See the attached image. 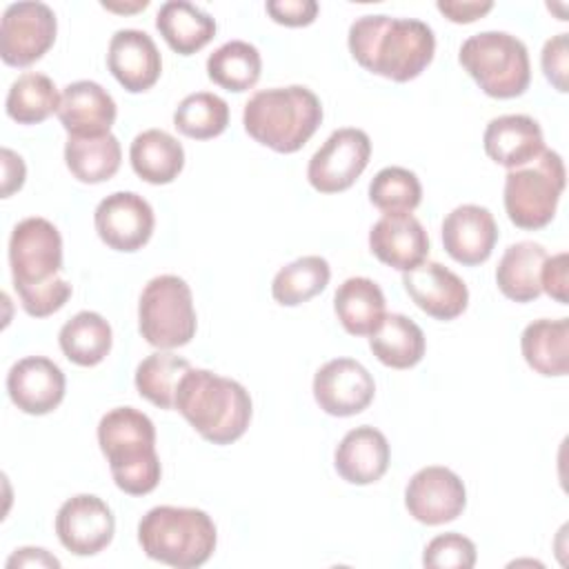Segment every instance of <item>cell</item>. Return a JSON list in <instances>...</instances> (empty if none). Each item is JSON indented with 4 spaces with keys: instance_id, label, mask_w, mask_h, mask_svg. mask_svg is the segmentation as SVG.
<instances>
[{
    "instance_id": "40",
    "label": "cell",
    "mask_w": 569,
    "mask_h": 569,
    "mask_svg": "<svg viewBox=\"0 0 569 569\" xmlns=\"http://www.w3.org/2000/svg\"><path fill=\"white\" fill-rule=\"evenodd\" d=\"M264 7L271 20L284 27H307L318 16L316 0H269Z\"/></svg>"
},
{
    "instance_id": "22",
    "label": "cell",
    "mask_w": 569,
    "mask_h": 569,
    "mask_svg": "<svg viewBox=\"0 0 569 569\" xmlns=\"http://www.w3.org/2000/svg\"><path fill=\"white\" fill-rule=\"evenodd\" d=\"M482 144L487 156L507 169L525 167L545 151L540 124L525 113L493 118L485 129Z\"/></svg>"
},
{
    "instance_id": "13",
    "label": "cell",
    "mask_w": 569,
    "mask_h": 569,
    "mask_svg": "<svg viewBox=\"0 0 569 569\" xmlns=\"http://www.w3.org/2000/svg\"><path fill=\"white\" fill-rule=\"evenodd\" d=\"M467 505V489L458 473L447 467H425L416 471L405 489V507L422 525H445L456 520Z\"/></svg>"
},
{
    "instance_id": "7",
    "label": "cell",
    "mask_w": 569,
    "mask_h": 569,
    "mask_svg": "<svg viewBox=\"0 0 569 569\" xmlns=\"http://www.w3.org/2000/svg\"><path fill=\"white\" fill-rule=\"evenodd\" d=\"M565 164L560 153L545 149L525 167L509 169L505 178V209L509 220L527 231L547 227L565 189Z\"/></svg>"
},
{
    "instance_id": "6",
    "label": "cell",
    "mask_w": 569,
    "mask_h": 569,
    "mask_svg": "<svg viewBox=\"0 0 569 569\" xmlns=\"http://www.w3.org/2000/svg\"><path fill=\"white\" fill-rule=\"evenodd\" d=\"M458 60L478 87L498 100L522 96L531 80L527 47L507 31L469 36L460 47Z\"/></svg>"
},
{
    "instance_id": "28",
    "label": "cell",
    "mask_w": 569,
    "mask_h": 569,
    "mask_svg": "<svg viewBox=\"0 0 569 569\" xmlns=\"http://www.w3.org/2000/svg\"><path fill=\"white\" fill-rule=\"evenodd\" d=\"M129 160L138 178L144 182L169 184L184 167V149L171 133L162 129H147L133 138Z\"/></svg>"
},
{
    "instance_id": "10",
    "label": "cell",
    "mask_w": 569,
    "mask_h": 569,
    "mask_svg": "<svg viewBox=\"0 0 569 569\" xmlns=\"http://www.w3.org/2000/svg\"><path fill=\"white\" fill-rule=\"evenodd\" d=\"M58 20L44 2H13L0 20V56L9 67H29L56 42Z\"/></svg>"
},
{
    "instance_id": "17",
    "label": "cell",
    "mask_w": 569,
    "mask_h": 569,
    "mask_svg": "<svg viewBox=\"0 0 569 569\" xmlns=\"http://www.w3.org/2000/svg\"><path fill=\"white\" fill-rule=\"evenodd\" d=\"M64 387L62 369L44 356L22 358L7 373L11 402L29 416L51 413L62 402Z\"/></svg>"
},
{
    "instance_id": "16",
    "label": "cell",
    "mask_w": 569,
    "mask_h": 569,
    "mask_svg": "<svg viewBox=\"0 0 569 569\" xmlns=\"http://www.w3.org/2000/svg\"><path fill=\"white\" fill-rule=\"evenodd\" d=\"M402 284L418 309L436 320L458 318L469 302L467 284L440 262H420L402 273Z\"/></svg>"
},
{
    "instance_id": "39",
    "label": "cell",
    "mask_w": 569,
    "mask_h": 569,
    "mask_svg": "<svg viewBox=\"0 0 569 569\" xmlns=\"http://www.w3.org/2000/svg\"><path fill=\"white\" fill-rule=\"evenodd\" d=\"M540 62H542L545 78L560 93H565L569 89V84H567V73H569V38H567V33H558L545 42Z\"/></svg>"
},
{
    "instance_id": "30",
    "label": "cell",
    "mask_w": 569,
    "mask_h": 569,
    "mask_svg": "<svg viewBox=\"0 0 569 569\" xmlns=\"http://www.w3.org/2000/svg\"><path fill=\"white\" fill-rule=\"evenodd\" d=\"M62 353L78 367L100 365L113 342L111 325L96 311H78L67 320L58 336Z\"/></svg>"
},
{
    "instance_id": "2",
    "label": "cell",
    "mask_w": 569,
    "mask_h": 569,
    "mask_svg": "<svg viewBox=\"0 0 569 569\" xmlns=\"http://www.w3.org/2000/svg\"><path fill=\"white\" fill-rule=\"evenodd\" d=\"M176 409L213 445H231L244 436L251 422L249 391L209 369H189L176 391Z\"/></svg>"
},
{
    "instance_id": "33",
    "label": "cell",
    "mask_w": 569,
    "mask_h": 569,
    "mask_svg": "<svg viewBox=\"0 0 569 569\" xmlns=\"http://www.w3.org/2000/svg\"><path fill=\"white\" fill-rule=\"evenodd\" d=\"M60 96L56 82L38 71H27L13 80L7 93V116L18 124L44 122L58 113Z\"/></svg>"
},
{
    "instance_id": "38",
    "label": "cell",
    "mask_w": 569,
    "mask_h": 569,
    "mask_svg": "<svg viewBox=\"0 0 569 569\" xmlns=\"http://www.w3.org/2000/svg\"><path fill=\"white\" fill-rule=\"evenodd\" d=\"M476 545L456 531L436 536L422 553V565L431 569H471L476 565Z\"/></svg>"
},
{
    "instance_id": "44",
    "label": "cell",
    "mask_w": 569,
    "mask_h": 569,
    "mask_svg": "<svg viewBox=\"0 0 569 569\" xmlns=\"http://www.w3.org/2000/svg\"><path fill=\"white\" fill-rule=\"evenodd\" d=\"M7 567L9 569H13V567H53V569H58L60 560L56 556H51L47 549L22 547V549H16V553L9 556Z\"/></svg>"
},
{
    "instance_id": "21",
    "label": "cell",
    "mask_w": 569,
    "mask_h": 569,
    "mask_svg": "<svg viewBox=\"0 0 569 569\" xmlns=\"http://www.w3.org/2000/svg\"><path fill=\"white\" fill-rule=\"evenodd\" d=\"M371 253L398 271H409L427 260L429 236L411 213L382 216L369 231Z\"/></svg>"
},
{
    "instance_id": "29",
    "label": "cell",
    "mask_w": 569,
    "mask_h": 569,
    "mask_svg": "<svg viewBox=\"0 0 569 569\" xmlns=\"http://www.w3.org/2000/svg\"><path fill=\"white\" fill-rule=\"evenodd\" d=\"M369 347L373 356L391 369L416 367L427 349L422 329L402 313H387L380 327L371 333Z\"/></svg>"
},
{
    "instance_id": "41",
    "label": "cell",
    "mask_w": 569,
    "mask_h": 569,
    "mask_svg": "<svg viewBox=\"0 0 569 569\" xmlns=\"http://www.w3.org/2000/svg\"><path fill=\"white\" fill-rule=\"evenodd\" d=\"M567 267H569V256L562 251V253H556L545 260L542 276H540L542 291L560 305H567V300H569L567 298V287H569L567 284Z\"/></svg>"
},
{
    "instance_id": "26",
    "label": "cell",
    "mask_w": 569,
    "mask_h": 569,
    "mask_svg": "<svg viewBox=\"0 0 569 569\" xmlns=\"http://www.w3.org/2000/svg\"><path fill=\"white\" fill-rule=\"evenodd\" d=\"M520 349L527 365L540 376H567L569 371V320L540 318L525 327Z\"/></svg>"
},
{
    "instance_id": "23",
    "label": "cell",
    "mask_w": 569,
    "mask_h": 569,
    "mask_svg": "<svg viewBox=\"0 0 569 569\" xmlns=\"http://www.w3.org/2000/svg\"><path fill=\"white\" fill-rule=\"evenodd\" d=\"M391 449L382 431L362 425L345 433L336 447L333 465L342 480L349 485H371L389 469Z\"/></svg>"
},
{
    "instance_id": "35",
    "label": "cell",
    "mask_w": 569,
    "mask_h": 569,
    "mask_svg": "<svg viewBox=\"0 0 569 569\" xmlns=\"http://www.w3.org/2000/svg\"><path fill=\"white\" fill-rule=\"evenodd\" d=\"M189 369L191 365L187 358L160 349L138 365L136 389L151 405L160 409H176V391Z\"/></svg>"
},
{
    "instance_id": "37",
    "label": "cell",
    "mask_w": 569,
    "mask_h": 569,
    "mask_svg": "<svg viewBox=\"0 0 569 569\" xmlns=\"http://www.w3.org/2000/svg\"><path fill=\"white\" fill-rule=\"evenodd\" d=\"M369 200L385 216L411 213L422 200V187L413 171L405 167H385L369 184Z\"/></svg>"
},
{
    "instance_id": "43",
    "label": "cell",
    "mask_w": 569,
    "mask_h": 569,
    "mask_svg": "<svg viewBox=\"0 0 569 569\" xmlns=\"http://www.w3.org/2000/svg\"><path fill=\"white\" fill-rule=\"evenodd\" d=\"M24 162L11 149H2V198H9L24 184Z\"/></svg>"
},
{
    "instance_id": "8",
    "label": "cell",
    "mask_w": 569,
    "mask_h": 569,
    "mask_svg": "<svg viewBox=\"0 0 569 569\" xmlns=\"http://www.w3.org/2000/svg\"><path fill=\"white\" fill-rule=\"evenodd\" d=\"M196 309L189 284L173 273L151 278L138 302V329L142 338L162 351L184 347L196 336Z\"/></svg>"
},
{
    "instance_id": "20",
    "label": "cell",
    "mask_w": 569,
    "mask_h": 569,
    "mask_svg": "<svg viewBox=\"0 0 569 569\" xmlns=\"http://www.w3.org/2000/svg\"><path fill=\"white\" fill-rule=\"evenodd\" d=\"M116 102L111 93L93 80H76L60 96L58 118L69 136L96 138L111 133L116 122Z\"/></svg>"
},
{
    "instance_id": "19",
    "label": "cell",
    "mask_w": 569,
    "mask_h": 569,
    "mask_svg": "<svg viewBox=\"0 0 569 569\" xmlns=\"http://www.w3.org/2000/svg\"><path fill=\"white\" fill-rule=\"evenodd\" d=\"M107 64L111 76L129 91L151 89L162 73V58L149 33L140 29H120L109 40Z\"/></svg>"
},
{
    "instance_id": "42",
    "label": "cell",
    "mask_w": 569,
    "mask_h": 569,
    "mask_svg": "<svg viewBox=\"0 0 569 569\" xmlns=\"http://www.w3.org/2000/svg\"><path fill=\"white\" fill-rule=\"evenodd\" d=\"M438 11L445 13L451 22H458V24H469L478 18H482L485 13H489L493 9V2L485 0V2H478V0H469V2H460V0H438L436 2Z\"/></svg>"
},
{
    "instance_id": "25",
    "label": "cell",
    "mask_w": 569,
    "mask_h": 569,
    "mask_svg": "<svg viewBox=\"0 0 569 569\" xmlns=\"http://www.w3.org/2000/svg\"><path fill=\"white\" fill-rule=\"evenodd\" d=\"M547 258L545 247L531 240L507 247L496 269V282L502 296L513 302L536 300L542 293L540 276Z\"/></svg>"
},
{
    "instance_id": "11",
    "label": "cell",
    "mask_w": 569,
    "mask_h": 569,
    "mask_svg": "<svg viewBox=\"0 0 569 569\" xmlns=\"http://www.w3.org/2000/svg\"><path fill=\"white\" fill-rule=\"evenodd\" d=\"M369 158L371 140L362 129H336L309 160V184L320 193H340L360 178Z\"/></svg>"
},
{
    "instance_id": "31",
    "label": "cell",
    "mask_w": 569,
    "mask_h": 569,
    "mask_svg": "<svg viewBox=\"0 0 569 569\" xmlns=\"http://www.w3.org/2000/svg\"><path fill=\"white\" fill-rule=\"evenodd\" d=\"M122 149L113 133L96 138L69 136L64 144V162L73 178L87 184H98L116 176L120 169Z\"/></svg>"
},
{
    "instance_id": "32",
    "label": "cell",
    "mask_w": 569,
    "mask_h": 569,
    "mask_svg": "<svg viewBox=\"0 0 569 569\" xmlns=\"http://www.w3.org/2000/svg\"><path fill=\"white\" fill-rule=\"evenodd\" d=\"M260 51L244 40H229L207 58V76L227 91H249L260 80Z\"/></svg>"
},
{
    "instance_id": "15",
    "label": "cell",
    "mask_w": 569,
    "mask_h": 569,
    "mask_svg": "<svg viewBox=\"0 0 569 569\" xmlns=\"http://www.w3.org/2000/svg\"><path fill=\"white\" fill-rule=\"evenodd\" d=\"M373 396V376L353 358H333L313 376V398L329 416H356L371 405Z\"/></svg>"
},
{
    "instance_id": "9",
    "label": "cell",
    "mask_w": 569,
    "mask_h": 569,
    "mask_svg": "<svg viewBox=\"0 0 569 569\" xmlns=\"http://www.w3.org/2000/svg\"><path fill=\"white\" fill-rule=\"evenodd\" d=\"M9 264L18 296L53 284L62 269V238L56 224L38 216L20 220L9 238Z\"/></svg>"
},
{
    "instance_id": "4",
    "label": "cell",
    "mask_w": 569,
    "mask_h": 569,
    "mask_svg": "<svg viewBox=\"0 0 569 569\" xmlns=\"http://www.w3.org/2000/svg\"><path fill=\"white\" fill-rule=\"evenodd\" d=\"M322 122V104L318 96L302 87H273L256 91L242 111L244 131L260 144L293 153L302 149Z\"/></svg>"
},
{
    "instance_id": "1",
    "label": "cell",
    "mask_w": 569,
    "mask_h": 569,
    "mask_svg": "<svg viewBox=\"0 0 569 569\" xmlns=\"http://www.w3.org/2000/svg\"><path fill=\"white\" fill-rule=\"evenodd\" d=\"M347 42L360 67L393 82L418 78L436 51V36L427 22L382 13L353 20Z\"/></svg>"
},
{
    "instance_id": "5",
    "label": "cell",
    "mask_w": 569,
    "mask_h": 569,
    "mask_svg": "<svg viewBox=\"0 0 569 569\" xmlns=\"http://www.w3.org/2000/svg\"><path fill=\"white\" fill-rule=\"evenodd\" d=\"M138 542L151 560L176 569H196L211 558L218 533L207 511L160 505L140 518Z\"/></svg>"
},
{
    "instance_id": "18",
    "label": "cell",
    "mask_w": 569,
    "mask_h": 569,
    "mask_svg": "<svg viewBox=\"0 0 569 569\" xmlns=\"http://www.w3.org/2000/svg\"><path fill=\"white\" fill-rule=\"evenodd\" d=\"M496 242L498 224L487 207L460 204L442 220L445 251L460 264H482L489 260Z\"/></svg>"
},
{
    "instance_id": "34",
    "label": "cell",
    "mask_w": 569,
    "mask_h": 569,
    "mask_svg": "<svg viewBox=\"0 0 569 569\" xmlns=\"http://www.w3.org/2000/svg\"><path fill=\"white\" fill-rule=\"evenodd\" d=\"M331 267L322 256H302L284 264L271 282V296L282 307H298L322 293L329 284Z\"/></svg>"
},
{
    "instance_id": "14",
    "label": "cell",
    "mask_w": 569,
    "mask_h": 569,
    "mask_svg": "<svg viewBox=\"0 0 569 569\" xmlns=\"http://www.w3.org/2000/svg\"><path fill=\"white\" fill-rule=\"evenodd\" d=\"M116 531L113 511L93 493H78L62 502L56 513V533L62 547L76 556L102 551Z\"/></svg>"
},
{
    "instance_id": "36",
    "label": "cell",
    "mask_w": 569,
    "mask_h": 569,
    "mask_svg": "<svg viewBox=\"0 0 569 569\" xmlns=\"http://www.w3.org/2000/svg\"><path fill=\"white\" fill-rule=\"evenodd\" d=\"M229 124V104L209 91L187 96L173 111V127L193 140L220 136Z\"/></svg>"
},
{
    "instance_id": "45",
    "label": "cell",
    "mask_w": 569,
    "mask_h": 569,
    "mask_svg": "<svg viewBox=\"0 0 569 569\" xmlns=\"http://www.w3.org/2000/svg\"><path fill=\"white\" fill-rule=\"evenodd\" d=\"M149 4V0H138L133 4H116V2H102L104 9H111V11H120V13H131V11H138V9H144Z\"/></svg>"
},
{
    "instance_id": "24",
    "label": "cell",
    "mask_w": 569,
    "mask_h": 569,
    "mask_svg": "<svg viewBox=\"0 0 569 569\" xmlns=\"http://www.w3.org/2000/svg\"><path fill=\"white\" fill-rule=\"evenodd\" d=\"M333 309L342 329L351 336H371L387 316L385 293L371 278H347L336 296Z\"/></svg>"
},
{
    "instance_id": "12",
    "label": "cell",
    "mask_w": 569,
    "mask_h": 569,
    "mask_svg": "<svg viewBox=\"0 0 569 569\" xmlns=\"http://www.w3.org/2000/svg\"><path fill=\"white\" fill-rule=\"evenodd\" d=\"M100 240L116 251H138L153 233V209L133 191H116L102 198L93 213Z\"/></svg>"
},
{
    "instance_id": "3",
    "label": "cell",
    "mask_w": 569,
    "mask_h": 569,
    "mask_svg": "<svg viewBox=\"0 0 569 569\" xmlns=\"http://www.w3.org/2000/svg\"><path fill=\"white\" fill-rule=\"evenodd\" d=\"M98 445L109 462L113 482L129 496H144L160 482L156 427L133 407H116L100 418Z\"/></svg>"
},
{
    "instance_id": "27",
    "label": "cell",
    "mask_w": 569,
    "mask_h": 569,
    "mask_svg": "<svg viewBox=\"0 0 569 569\" xmlns=\"http://www.w3.org/2000/svg\"><path fill=\"white\" fill-rule=\"evenodd\" d=\"M156 29L180 56H191L216 36V20L200 7L184 0H169L156 16Z\"/></svg>"
}]
</instances>
